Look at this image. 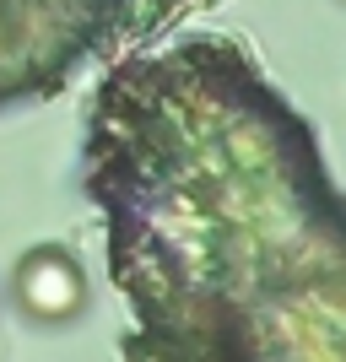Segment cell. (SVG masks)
Segmentation results:
<instances>
[{
  "instance_id": "2",
  "label": "cell",
  "mask_w": 346,
  "mask_h": 362,
  "mask_svg": "<svg viewBox=\"0 0 346 362\" xmlns=\"http://www.w3.org/2000/svg\"><path fill=\"white\" fill-rule=\"evenodd\" d=\"M163 0H0V114L65 92L92 60L136 54Z\"/></svg>"
},
{
  "instance_id": "3",
  "label": "cell",
  "mask_w": 346,
  "mask_h": 362,
  "mask_svg": "<svg viewBox=\"0 0 346 362\" xmlns=\"http://www.w3.org/2000/svg\"><path fill=\"white\" fill-rule=\"evenodd\" d=\"M11 292H16V308L38 325H71V319L87 314V271L81 259L65 249V243H38L16 259V276H11Z\"/></svg>"
},
{
  "instance_id": "1",
  "label": "cell",
  "mask_w": 346,
  "mask_h": 362,
  "mask_svg": "<svg viewBox=\"0 0 346 362\" xmlns=\"http://www.w3.org/2000/svg\"><path fill=\"white\" fill-rule=\"evenodd\" d=\"M81 179L125 362H346V189L233 38L114 60Z\"/></svg>"
}]
</instances>
